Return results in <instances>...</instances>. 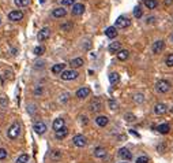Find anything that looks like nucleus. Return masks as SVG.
Listing matches in <instances>:
<instances>
[{
	"label": "nucleus",
	"mask_w": 173,
	"mask_h": 163,
	"mask_svg": "<svg viewBox=\"0 0 173 163\" xmlns=\"http://www.w3.org/2000/svg\"><path fill=\"white\" fill-rule=\"evenodd\" d=\"M7 134H8V137H10V139H12V140L18 139V136L21 134V125L18 123V122L12 123V125L10 126L8 130H7Z\"/></svg>",
	"instance_id": "nucleus-1"
},
{
	"label": "nucleus",
	"mask_w": 173,
	"mask_h": 163,
	"mask_svg": "<svg viewBox=\"0 0 173 163\" xmlns=\"http://www.w3.org/2000/svg\"><path fill=\"white\" fill-rule=\"evenodd\" d=\"M171 82L166 81V79H160V81H157L156 84V89L158 90L160 93H166L169 92V89H171Z\"/></svg>",
	"instance_id": "nucleus-2"
},
{
	"label": "nucleus",
	"mask_w": 173,
	"mask_h": 163,
	"mask_svg": "<svg viewBox=\"0 0 173 163\" xmlns=\"http://www.w3.org/2000/svg\"><path fill=\"white\" fill-rule=\"evenodd\" d=\"M101 108H102V101H101V99L100 97H94V99L90 101V111L98 112Z\"/></svg>",
	"instance_id": "nucleus-3"
},
{
	"label": "nucleus",
	"mask_w": 173,
	"mask_h": 163,
	"mask_svg": "<svg viewBox=\"0 0 173 163\" xmlns=\"http://www.w3.org/2000/svg\"><path fill=\"white\" fill-rule=\"evenodd\" d=\"M72 141H74V145H75V147H79V148H82V147H85L86 144H87V140H86V137H85L83 134H77V136H74Z\"/></svg>",
	"instance_id": "nucleus-4"
},
{
	"label": "nucleus",
	"mask_w": 173,
	"mask_h": 163,
	"mask_svg": "<svg viewBox=\"0 0 173 163\" xmlns=\"http://www.w3.org/2000/svg\"><path fill=\"white\" fill-rule=\"evenodd\" d=\"M8 19L12 21V22H18V21H22L23 19V13L21 10H14L8 14Z\"/></svg>",
	"instance_id": "nucleus-5"
},
{
	"label": "nucleus",
	"mask_w": 173,
	"mask_h": 163,
	"mask_svg": "<svg viewBox=\"0 0 173 163\" xmlns=\"http://www.w3.org/2000/svg\"><path fill=\"white\" fill-rule=\"evenodd\" d=\"M77 77H78V73L75 70H72V69H71V70H64L62 73V78L64 79V81H71V79H75Z\"/></svg>",
	"instance_id": "nucleus-6"
},
{
	"label": "nucleus",
	"mask_w": 173,
	"mask_h": 163,
	"mask_svg": "<svg viewBox=\"0 0 173 163\" xmlns=\"http://www.w3.org/2000/svg\"><path fill=\"white\" fill-rule=\"evenodd\" d=\"M130 25H131V21L127 17H119L117 21H116V28H119V29L128 28Z\"/></svg>",
	"instance_id": "nucleus-7"
},
{
	"label": "nucleus",
	"mask_w": 173,
	"mask_h": 163,
	"mask_svg": "<svg viewBox=\"0 0 173 163\" xmlns=\"http://www.w3.org/2000/svg\"><path fill=\"white\" fill-rule=\"evenodd\" d=\"M164 48H165V41H162V40H158L153 44V52L154 54H161Z\"/></svg>",
	"instance_id": "nucleus-8"
},
{
	"label": "nucleus",
	"mask_w": 173,
	"mask_h": 163,
	"mask_svg": "<svg viewBox=\"0 0 173 163\" xmlns=\"http://www.w3.org/2000/svg\"><path fill=\"white\" fill-rule=\"evenodd\" d=\"M166 111H168V106L165 103H158V104H156V107H154V112H156L157 115H164Z\"/></svg>",
	"instance_id": "nucleus-9"
},
{
	"label": "nucleus",
	"mask_w": 173,
	"mask_h": 163,
	"mask_svg": "<svg viewBox=\"0 0 173 163\" xmlns=\"http://www.w3.org/2000/svg\"><path fill=\"white\" fill-rule=\"evenodd\" d=\"M34 132L37 134H44L45 132H47V125H45L44 122H41V121L36 122L34 123Z\"/></svg>",
	"instance_id": "nucleus-10"
},
{
	"label": "nucleus",
	"mask_w": 173,
	"mask_h": 163,
	"mask_svg": "<svg viewBox=\"0 0 173 163\" xmlns=\"http://www.w3.org/2000/svg\"><path fill=\"white\" fill-rule=\"evenodd\" d=\"M89 95H90V88H87V86H83V88L77 90V97H78V99H85V97H87Z\"/></svg>",
	"instance_id": "nucleus-11"
},
{
	"label": "nucleus",
	"mask_w": 173,
	"mask_h": 163,
	"mask_svg": "<svg viewBox=\"0 0 173 163\" xmlns=\"http://www.w3.org/2000/svg\"><path fill=\"white\" fill-rule=\"evenodd\" d=\"M119 156L121 159H126V160H131L132 159V154L130 152L128 148H121L119 151Z\"/></svg>",
	"instance_id": "nucleus-12"
},
{
	"label": "nucleus",
	"mask_w": 173,
	"mask_h": 163,
	"mask_svg": "<svg viewBox=\"0 0 173 163\" xmlns=\"http://www.w3.org/2000/svg\"><path fill=\"white\" fill-rule=\"evenodd\" d=\"M52 128H53V130H60V129H63V128H66V122H64V119L63 118H57V119H55L53 121V125H52Z\"/></svg>",
	"instance_id": "nucleus-13"
},
{
	"label": "nucleus",
	"mask_w": 173,
	"mask_h": 163,
	"mask_svg": "<svg viewBox=\"0 0 173 163\" xmlns=\"http://www.w3.org/2000/svg\"><path fill=\"white\" fill-rule=\"evenodd\" d=\"M85 11V6L82 3H75L72 6V14L74 15H82Z\"/></svg>",
	"instance_id": "nucleus-14"
},
{
	"label": "nucleus",
	"mask_w": 173,
	"mask_h": 163,
	"mask_svg": "<svg viewBox=\"0 0 173 163\" xmlns=\"http://www.w3.org/2000/svg\"><path fill=\"white\" fill-rule=\"evenodd\" d=\"M49 36H51V30L48 28H44V29H41L40 33H38V40L40 41H45Z\"/></svg>",
	"instance_id": "nucleus-15"
},
{
	"label": "nucleus",
	"mask_w": 173,
	"mask_h": 163,
	"mask_svg": "<svg viewBox=\"0 0 173 163\" xmlns=\"http://www.w3.org/2000/svg\"><path fill=\"white\" fill-rule=\"evenodd\" d=\"M120 50H121V43H119V41L111 43V45H109V52L111 54H117Z\"/></svg>",
	"instance_id": "nucleus-16"
},
{
	"label": "nucleus",
	"mask_w": 173,
	"mask_h": 163,
	"mask_svg": "<svg viewBox=\"0 0 173 163\" xmlns=\"http://www.w3.org/2000/svg\"><path fill=\"white\" fill-rule=\"evenodd\" d=\"M108 122H109V119H108V117H105V115H100V117H97V118H96V123L98 125V126H101V128L106 126Z\"/></svg>",
	"instance_id": "nucleus-17"
},
{
	"label": "nucleus",
	"mask_w": 173,
	"mask_h": 163,
	"mask_svg": "<svg viewBox=\"0 0 173 163\" xmlns=\"http://www.w3.org/2000/svg\"><path fill=\"white\" fill-rule=\"evenodd\" d=\"M105 36L109 37V39H115L117 36V30H116V26H111L105 30Z\"/></svg>",
	"instance_id": "nucleus-18"
},
{
	"label": "nucleus",
	"mask_w": 173,
	"mask_h": 163,
	"mask_svg": "<svg viewBox=\"0 0 173 163\" xmlns=\"http://www.w3.org/2000/svg\"><path fill=\"white\" fill-rule=\"evenodd\" d=\"M66 14H67V11L64 8H62V7L55 8L53 11H52V15H53L55 18H63V17H66Z\"/></svg>",
	"instance_id": "nucleus-19"
},
{
	"label": "nucleus",
	"mask_w": 173,
	"mask_h": 163,
	"mask_svg": "<svg viewBox=\"0 0 173 163\" xmlns=\"http://www.w3.org/2000/svg\"><path fill=\"white\" fill-rule=\"evenodd\" d=\"M156 130H158L161 134H166L171 132V126H169L168 123H162V125H158V126L156 128Z\"/></svg>",
	"instance_id": "nucleus-20"
},
{
	"label": "nucleus",
	"mask_w": 173,
	"mask_h": 163,
	"mask_svg": "<svg viewBox=\"0 0 173 163\" xmlns=\"http://www.w3.org/2000/svg\"><path fill=\"white\" fill-rule=\"evenodd\" d=\"M64 67H66L64 63H57V64H55V66L52 67V73H53V74H62L63 71H64Z\"/></svg>",
	"instance_id": "nucleus-21"
},
{
	"label": "nucleus",
	"mask_w": 173,
	"mask_h": 163,
	"mask_svg": "<svg viewBox=\"0 0 173 163\" xmlns=\"http://www.w3.org/2000/svg\"><path fill=\"white\" fill-rule=\"evenodd\" d=\"M94 156L96 158H105L106 156V149L102 148V147H97L94 149Z\"/></svg>",
	"instance_id": "nucleus-22"
},
{
	"label": "nucleus",
	"mask_w": 173,
	"mask_h": 163,
	"mask_svg": "<svg viewBox=\"0 0 173 163\" xmlns=\"http://www.w3.org/2000/svg\"><path fill=\"white\" fill-rule=\"evenodd\" d=\"M116 55H117V59L123 62V60H127V59H128V56H130V51H127V50H120Z\"/></svg>",
	"instance_id": "nucleus-23"
},
{
	"label": "nucleus",
	"mask_w": 173,
	"mask_h": 163,
	"mask_svg": "<svg viewBox=\"0 0 173 163\" xmlns=\"http://www.w3.org/2000/svg\"><path fill=\"white\" fill-rule=\"evenodd\" d=\"M67 134H68V129L63 128V129H60V130L56 132V139H57V140H63L64 137H67Z\"/></svg>",
	"instance_id": "nucleus-24"
},
{
	"label": "nucleus",
	"mask_w": 173,
	"mask_h": 163,
	"mask_svg": "<svg viewBox=\"0 0 173 163\" xmlns=\"http://www.w3.org/2000/svg\"><path fill=\"white\" fill-rule=\"evenodd\" d=\"M70 64H71V67H74V69H78V67L83 66V59H82V58H75V59L71 60Z\"/></svg>",
	"instance_id": "nucleus-25"
},
{
	"label": "nucleus",
	"mask_w": 173,
	"mask_h": 163,
	"mask_svg": "<svg viewBox=\"0 0 173 163\" xmlns=\"http://www.w3.org/2000/svg\"><path fill=\"white\" fill-rule=\"evenodd\" d=\"M145 6L150 10H154L158 6V2H157V0H145Z\"/></svg>",
	"instance_id": "nucleus-26"
},
{
	"label": "nucleus",
	"mask_w": 173,
	"mask_h": 163,
	"mask_svg": "<svg viewBox=\"0 0 173 163\" xmlns=\"http://www.w3.org/2000/svg\"><path fill=\"white\" fill-rule=\"evenodd\" d=\"M109 81H111L112 85H116L120 81V75L117 73H111V75H109Z\"/></svg>",
	"instance_id": "nucleus-27"
},
{
	"label": "nucleus",
	"mask_w": 173,
	"mask_h": 163,
	"mask_svg": "<svg viewBox=\"0 0 173 163\" xmlns=\"http://www.w3.org/2000/svg\"><path fill=\"white\" fill-rule=\"evenodd\" d=\"M29 162V155L27 154H22L17 158V162L15 163H27Z\"/></svg>",
	"instance_id": "nucleus-28"
},
{
	"label": "nucleus",
	"mask_w": 173,
	"mask_h": 163,
	"mask_svg": "<svg viewBox=\"0 0 173 163\" xmlns=\"http://www.w3.org/2000/svg\"><path fill=\"white\" fill-rule=\"evenodd\" d=\"M14 2L18 7H26V6H29L30 0H14Z\"/></svg>",
	"instance_id": "nucleus-29"
},
{
	"label": "nucleus",
	"mask_w": 173,
	"mask_h": 163,
	"mask_svg": "<svg viewBox=\"0 0 173 163\" xmlns=\"http://www.w3.org/2000/svg\"><path fill=\"white\" fill-rule=\"evenodd\" d=\"M142 15H143V11L141 10V7H135L134 8V17L135 18H142Z\"/></svg>",
	"instance_id": "nucleus-30"
},
{
	"label": "nucleus",
	"mask_w": 173,
	"mask_h": 163,
	"mask_svg": "<svg viewBox=\"0 0 173 163\" xmlns=\"http://www.w3.org/2000/svg\"><path fill=\"white\" fill-rule=\"evenodd\" d=\"M135 163H149V156H146V155H142V156H139Z\"/></svg>",
	"instance_id": "nucleus-31"
},
{
	"label": "nucleus",
	"mask_w": 173,
	"mask_h": 163,
	"mask_svg": "<svg viewBox=\"0 0 173 163\" xmlns=\"http://www.w3.org/2000/svg\"><path fill=\"white\" fill-rule=\"evenodd\" d=\"M166 66L168 67H173V54H169L168 56H166Z\"/></svg>",
	"instance_id": "nucleus-32"
},
{
	"label": "nucleus",
	"mask_w": 173,
	"mask_h": 163,
	"mask_svg": "<svg viewBox=\"0 0 173 163\" xmlns=\"http://www.w3.org/2000/svg\"><path fill=\"white\" fill-rule=\"evenodd\" d=\"M134 100L136 101V103H142V101L145 100V96H143V95H141V93H138V95H135Z\"/></svg>",
	"instance_id": "nucleus-33"
},
{
	"label": "nucleus",
	"mask_w": 173,
	"mask_h": 163,
	"mask_svg": "<svg viewBox=\"0 0 173 163\" xmlns=\"http://www.w3.org/2000/svg\"><path fill=\"white\" fill-rule=\"evenodd\" d=\"M44 47H36L34 48V54L37 55V56H40V55H42L44 54Z\"/></svg>",
	"instance_id": "nucleus-34"
},
{
	"label": "nucleus",
	"mask_w": 173,
	"mask_h": 163,
	"mask_svg": "<svg viewBox=\"0 0 173 163\" xmlns=\"http://www.w3.org/2000/svg\"><path fill=\"white\" fill-rule=\"evenodd\" d=\"M124 118H126V121H128V122H132V121H135V115H134V114H131V112H128V114L124 115Z\"/></svg>",
	"instance_id": "nucleus-35"
},
{
	"label": "nucleus",
	"mask_w": 173,
	"mask_h": 163,
	"mask_svg": "<svg viewBox=\"0 0 173 163\" xmlns=\"http://www.w3.org/2000/svg\"><path fill=\"white\" fill-rule=\"evenodd\" d=\"M62 3H63V6L68 7V6H74L75 4V0H62Z\"/></svg>",
	"instance_id": "nucleus-36"
},
{
	"label": "nucleus",
	"mask_w": 173,
	"mask_h": 163,
	"mask_svg": "<svg viewBox=\"0 0 173 163\" xmlns=\"http://www.w3.org/2000/svg\"><path fill=\"white\" fill-rule=\"evenodd\" d=\"M109 107H111V110H117V103L113 99H111L109 100Z\"/></svg>",
	"instance_id": "nucleus-37"
},
{
	"label": "nucleus",
	"mask_w": 173,
	"mask_h": 163,
	"mask_svg": "<svg viewBox=\"0 0 173 163\" xmlns=\"http://www.w3.org/2000/svg\"><path fill=\"white\" fill-rule=\"evenodd\" d=\"M6 158H7V151L0 148V160H3V159H6Z\"/></svg>",
	"instance_id": "nucleus-38"
},
{
	"label": "nucleus",
	"mask_w": 173,
	"mask_h": 163,
	"mask_svg": "<svg viewBox=\"0 0 173 163\" xmlns=\"http://www.w3.org/2000/svg\"><path fill=\"white\" fill-rule=\"evenodd\" d=\"M71 28H72V24H71V22H68V24H64V25H62V30H70Z\"/></svg>",
	"instance_id": "nucleus-39"
},
{
	"label": "nucleus",
	"mask_w": 173,
	"mask_h": 163,
	"mask_svg": "<svg viewBox=\"0 0 173 163\" xmlns=\"http://www.w3.org/2000/svg\"><path fill=\"white\" fill-rule=\"evenodd\" d=\"M68 96H70L68 93H63L62 96H60V100H62V101H67V100H68Z\"/></svg>",
	"instance_id": "nucleus-40"
},
{
	"label": "nucleus",
	"mask_w": 173,
	"mask_h": 163,
	"mask_svg": "<svg viewBox=\"0 0 173 163\" xmlns=\"http://www.w3.org/2000/svg\"><path fill=\"white\" fill-rule=\"evenodd\" d=\"M52 158H53V159H57V158H60V152H59V151H55V152L52 154Z\"/></svg>",
	"instance_id": "nucleus-41"
},
{
	"label": "nucleus",
	"mask_w": 173,
	"mask_h": 163,
	"mask_svg": "<svg viewBox=\"0 0 173 163\" xmlns=\"http://www.w3.org/2000/svg\"><path fill=\"white\" fill-rule=\"evenodd\" d=\"M42 93V88H37L36 89V95H41Z\"/></svg>",
	"instance_id": "nucleus-42"
},
{
	"label": "nucleus",
	"mask_w": 173,
	"mask_h": 163,
	"mask_svg": "<svg viewBox=\"0 0 173 163\" xmlns=\"http://www.w3.org/2000/svg\"><path fill=\"white\" fill-rule=\"evenodd\" d=\"M172 2H173V0H164V3H165V4H166V6L172 4Z\"/></svg>",
	"instance_id": "nucleus-43"
},
{
	"label": "nucleus",
	"mask_w": 173,
	"mask_h": 163,
	"mask_svg": "<svg viewBox=\"0 0 173 163\" xmlns=\"http://www.w3.org/2000/svg\"><path fill=\"white\" fill-rule=\"evenodd\" d=\"M123 163H127V162H123Z\"/></svg>",
	"instance_id": "nucleus-44"
},
{
	"label": "nucleus",
	"mask_w": 173,
	"mask_h": 163,
	"mask_svg": "<svg viewBox=\"0 0 173 163\" xmlns=\"http://www.w3.org/2000/svg\"><path fill=\"white\" fill-rule=\"evenodd\" d=\"M0 24H2V21H0Z\"/></svg>",
	"instance_id": "nucleus-45"
},
{
	"label": "nucleus",
	"mask_w": 173,
	"mask_h": 163,
	"mask_svg": "<svg viewBox=\"0 0 173 163\" xmlns=\"http://www.w3.org/2000/svg\"><path fill=\"white\" fill-rule=\"evenodd\" d=\"M172 39H173V37H172Z\"/></svg>",
	"instance_id": "nucleus-46"
}]
</instances>
